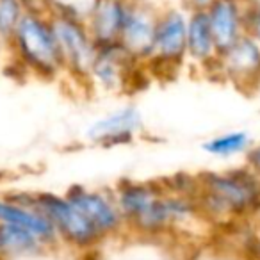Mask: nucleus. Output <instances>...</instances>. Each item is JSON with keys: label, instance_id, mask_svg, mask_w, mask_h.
Listing matches in <instances>:
<instances>
[{"label": "nucleus", "instance_id": "f257e3e1", "mask_svg": "<svg viewBox=\"0 0 260 260\" xmlns=\"http://www.w3.org/2000/svg\"><path fill=\"white\" fill-rule=\"evenodd\" d=\"M121 210L125 228L143 235L170 237L196 226L202 216L196 200L177 194L155 182H121L112 192Z\"/></svg>", "mask_w": 260, "mask_h": 260}, {"label": "nucleus", "instance_id": "f03ea898", "mask_svg": "<svg viewBox=\"0 0 260 260\" xmlns=\"http://www.w3.org/2000/svg\"><path fill=\"white\" fill-rule=\"evenodd\" d=\"M196 205L207 223L253 219L260 212V178L248 166L198 175Z\"/></svg>", "mask_w": 260, "mask_h": 260}, {"label": "nucleus", "instance_id": "7ed1b4c3", "mask_svg": "<svg viewBox=\"0 0 260 260\" xmlns=\"http://www.w3.org/2000/svg\"><path fill=\"white\" fill-rule=\"evenodd\" d=\"M8 59L16 70L34 79L54 80L64 73L50 15L25 11L13 32Z\"/></svg>", "mask_w": 260, "mask_h": 260}, {"label": "nucleus", "instance_id": "20e7f679", "mask_svg": "<svg viewBox=\"0 0 260 260\" xmlns=\"http://www.w3.org/2000/svg\"><path fill=\"white\" fill-rule=\"evenodd\" d=\"M34 205L54 224L57 237L72 244L73 248L94 249L104 241L89 219L64 194L47 191L34 192Z\"/></svg>", "mask_w": 260, "mask_h": 260}, {"label": "nucleus", "instance_id": "39448f33", "mask_svg": "<svg viewBox=\"0 0 260 260\" xmlns=\"http://www.w3.org/2000/svg\"><path fill=\"white\" fill-rule=\"evenodd\" d=\"M64 73L86 80L98 45L94 43L86 22L70 15H50Z\"/></svg>", "mask_w": 260, "mask_h": 260}, {"label": "nucleus", "instance_id": "423d86ee", "mask_svg": "<svg viewBox=\"0 0 260 260\" xmlns=\"http://www.w3.org/2000/svg\"><path fill=\"white\" fill-rule=\"evenodd\" d=\"M187 15L189 13L180 8H166L164 11H159L150 64L175 68L185 61Z\"/></svg>", "mask_w": 260, "mask_h": 260}, {"label": "nucleus", "instance_id": "0eeeda50", "mask_svg": "<svg viewBox=\"0 0 260 260\" xmlns=\"http://www.w3.org/2000/svg\"><path fill=\"white\" fill-rule=\"evenodd\" d=\"M64 196L89 219V223L96 228L104 241L126 230L121 210L112 192L73 185Z\"/></svg>", "mask_w": 260, "mask_h": 260}, {"label": "nucleus", "instance_id": "6e6552de", "mask_svg": "<svg viewBox=\"0 0 260 260\" xmlns=\"http://www.w3.org/2000/svg\"><path fill=\"white\" fill-rule=\"evenodd\" d=\"M136 64L139 62L119 43L98 45L86 80L105 93H118L130 86Z\"/></svg>", "mask_w": 260, "mask_h": 260}, {"label": "nucleus", "instance_id": "1a4fd4ad", "mask_svg": "<svg viewBox=\"0 0 260 260\" xmlns=\"http://www.w3.org/2000/svg\"><path fill=\"white\" fill-rule=\"evenodd\" d=\"M0 223L23 228L43 244H52L59 239L54 224L34 205V192L15 191L0 196Z\"/></svg>", "mask_w": 260, "mask_h": 260}, {"label": "nucleus", "instance_id": "9d476101", "mask_svg": "<svg viewBox=\"0 0 260 260\" xmlns=\"http://www.w3.org/2000/svg\"><path fill=\"white\" fill-rule=\"evenodd\" d=\"M212 70L237 86H249L260 80V43L244 34L219 50Z\"/></svg>", "mask_w": 260, "mask_h": 260}, {"label": "nucleus", "instance_id": "9b49d317", "mask_svg": "<svg viewBox=\"0 0 260 260\" xmlns=\"http://www.w3.org/2000/svg\"><path fill=\"white\" fill-rule=\"evenodd\" d=\"M143 130V116L134 105H121L94 119L86 128V138L93 145L116 146L134 141Z\"/></svg>", "mask_w": 260, "mask_h": 260}, {"label": "nucleus", "instance_id": "f8f14e48", "mask_svg": "<svg viewBox=\"0 0 260 260\" xmlns=\"http://www.w3.org/2000/svg\"><path fill=\"white\" fill-rule=\"evenodd\" d=\"M159 13L146 2L134 0L118 43L138 62H150Z\"/></svg>", "mask_w": 260, "mask_h": 260}, {"label": "nucleus", "instance_id": "ddd939ff", "mask_svg": "<svg viewBox=\"0 0 260 260\" xmlns=\"http://www.w3.org/2000/svg\"><path fill=\"white\" fill-rule=\"evenodd\" d=\"M134 0H94L86 16V25L96 45L118 43Z\"/></svg>", "mask_w": 260, "mask_h": 260}, {"label": "nucleus", "instance_id": "4468645a", "mask_svg": "<svg viewBox=\"0 0 260 260\" xmlns=\"http://www.w3.org/2000/svg\"><path fill=\"white\" fill-rule=\"evenodd\" d=\"M246 6L248 0H214L205 11L219 50L246 34Z\"/></svg>", "mask_w": 260, "mask_h": 260}, {"label": "nucleus", "instance_id": "2eb2a0df", "mask_svg": "<svg viewBox=\"0 0 260 260\" xmlns=\"http://www.w3.org/2000/svg\"><path fill=\"white\" fill-rule=\"evenodd\" d=\"M219 54L216 38L210 29L205 11H189L187 15V45L185 61L203 70H212Z\"/></svg>", "mask_w": 260, "mask_h": 260}, {"label": "nucleus", "instance_id": "dca6fc26", "mask_svg": "<svg viewBox=\"0 0 260 260\" xmlns=\"http://www.w3.org/2000/svg\"><path fill=\"white\" fill-rule=\"evenodd\" d=\"M255 145L251 136L246 130H228L221 132L203 143V150L216 159H235L239 155H246Z\"/></svg>", "mask_w": 260, "mask_h": 260}, {"label": "nucleus", "instance_id": "f3484780", "mask_svg": "<svg viewBox=\"0 0 260 260\" xmlns=\"http://www.w3.org/2000/svg\"><path fill=\"white\" fill-rule=\"evenodd\" d=\"M41 246L45 244L30 232L15 224L0 223V253L27 255V253L40 251Z\"/></svg>", "mask_w": 260, "mask_h": 260}, {"label": "nucleus", "instance_id": "a211bd4d", "mask_svg": "<svg viewBox=\"0 0 260 260\" xmlns=\"http://www.w3.org/2000/svg\"><path fill=\"white\" fill-rule=\"evenodd\" d=\"M246 34L260 43V0H248V6H246Z\"/></svg>", "mask_w": 260, "mask_h": 260}, {"label": "nucleus", "instance_id": "6ab92c4d", "mask_svg": "<svg viewBox=\"0 0 260 260\" xmlns=\"http://www.w3.org/2000/svg\"><path fill=\"white\" fill-rule=\"evenodd\" d=\"M192 260H249V258H241L239 255H235L234 256V251L232 253H226L224 249H219V248H216L214 251H203L202 253V256H194Z\"/></svg>", "mask_w": 260, "mask_h": 260}, {"label": "nucleus", "instance_id": "aec40b11", "mask_svg": "<svg viewBox=\"0 0 260 260\" xmlns=\"http://www.w3.org/2000/svg\"><path fill=\"white\" fill-rule=\"evenodd\" d=\"M246 166L260 178V145H253L251 150L246 153Z\"/></svg>", "mask_w": 260, "mask_h": 260}, {"label": "nucleus", "instance_id": "412c9836", "mask_svg": "<svg viewBox=\"0 0 260 260\" xmlns=\"http://www.w3.org/2000/svg\"><path fill=\"white\" fill-rule=\"evenodd\" d=\"M214 0H189V11H207Z\"/></svg>", "mask_w": 260, "mask_h": 260}, {"label": "nucleus", "instance_id": "4be33fe9", "mask_svg": "<svg viewBox=\"0 0 260 260\" xmlns=\"http://www.w3.org/2000/svg\"><path fill=\"white\" fill-rule=\"evenodd\" d=\"M253 219H256V232H255V235H253V244L256 246L255 248V251L260 255V212L256 214Z\"/></svg>", "mask_w": 260, "mask_h": 260}, {"label": "nucleus", "instance_id": "5701e85b", "mask_svg": "<svg viewBox=\"0 0 260 260\" xmlns=\"http://www.w3.org/2000/svg\"><path fill=\"white\" fill-rule=\"evenodd\" d=\"M8 52H9V41L0 34V57H2V55L8 57Z\"/></svg>", "mask_w": 260, "mask_h": 260}]
</instances>
